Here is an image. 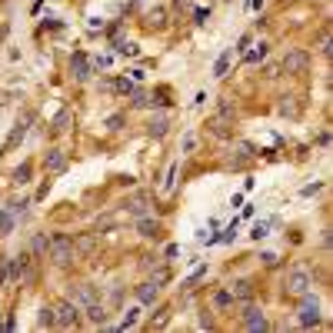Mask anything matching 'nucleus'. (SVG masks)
Masks as SVG:
<instances>
[{"mask_svg": "<svg viewBox=\"0 0 333 333\" xmlns=\"http://www.w3.org/2000/svg\"><path fill=\"white\" fill-rule=\"evenodd\" d=\"M260 260H263V263H267V267H277V260H280V257H277V254H263V257H260Z\"/></svg>", "mask_w": 333, "mask_h": 333, "instance_id": "f704fd0d", "label": "nucleus"}, {"mask_svg": "<svg viewBox=\"0 0 333 333\" xmlns=\"http://www.w3.org/2000/svg\"><path fill=\"white\" fill-rule=\"evenodd\" d=\"M230 294L237 297V300H250V297H254V283H250V280H237V283L230 286Z\"/></svg>", "mask_w": 333, "mask_h": 333, "instance_id": "9b49d317", "label": "nucleus"}, {"mask_svg": "<svg viewBox=\"0 0 333 333\" xmlns=\"http://www.w3.org/2000/svg\"><path fill=\"white\" fill-rule=\"evenodd\" d=\"M280 113L294 120L297 113H300V107H297V97H283V100H280Z\"/></svg>", "mask_w": 333, "mask_h": 333, "instance_id": "2eb2a0df", "label": "nucleus"}, {"mask_svg": "<svg viewBox=\"0 0 333 333\" xmlns=\"http://www.w3.org/2000/svg\"><path fill=\"white\" fill-rule=\"evenodd\" d=\"M143 210H147V200H143V197H134V200H130V214L143 217Z\"/></svg>", "mask_w": 333, "mask_h": 333, "instance_id": "a878e982", "label": "nucleus"}, {"mask_svg": "<svg viewBox=\"0 0 333 333\" xmlns=\"http://www.w3.org/2000/svg\"><path fill=\"white\" fill-rule=\"evenodd\" d=\"M24 134H27V120H24V123H17V127H14V134H10V140H7V147H4V150H10V147H14L17 140H24Z\"/></svg>", "mask_w": 333, "mask_h": 333, "instance_id": "aec40b11", "label": "nucleus"}, {"mask_svg": "<svg viewBox=\"0 0 333 333\" xmlns=\"http://www.w3.org/2000/svg\"><path fill=\"white\" fill-rule=\"evenodd\" d=\"M87 317H90V323H100V326H103V323H107V310H103V303L94 300V303L87 307Z\"/></svg>", "mask_w": 333, "mask_h": 333, "instance_id": "ddd939ff", "label": "nucleus"}, {"mask_svg": "<svg viewBox=\"0 0 333 333\" xmlns=\"http://www.w3.org/2000/svg\"><path fill=\"white\" fill-rule=\"evenodd\" d=\"M150 24H153V27H163V24H166V10H163V7L150 10Z\"/></svg>", "mask_w": 333, "mask_h": 333, "instance_id": "5701e85b", "label": "nucleus"}, {"mask_svg": "<svg viewBox=\"0 0 333 333\" xmlns=\"http://www.w3.org/2000/svg\"><path fill=\"white\" fill-rule=\"evenodd\" d=\"M67 120H70V110H60L54 120V130H67Z\"/></svg>", "mask_w": 333, "mask_h": 333, "instance_id": "c85d7f7f", "label": "nucleus"}, {"mask_svg": "<svg viewBox=\"0 0 333 333\" xmlns=\"http://www.w3.org/2000/svg\"><path fill=\"white\" fill-rule=\"evenodd\" d=\"M97 300V290L90 283H80L77 286V303H84V307H90V303Z\"/></svg>", "mask_w": 333, "mask_h": 333, "instance_id": "4468645a", "label": "nucleus"}, {"mask_svg": "<svg viewBox=\"0 0 333 333\" xmlns=\"http://www.w3.org/2000/svg\"><path fill=\"white\" fill-rule=\"evenodd\" d=\"M70 70H73V80H87V77H90V64H87V54H84V50H77V54H73Z\"/></svg>", "mask_w": 333, "mask_h": 333, "instance_id": "0eeeda50", "label": "nucleus"}, {"mask_svg": "<svg viewBox=\"0 0 333 333\" xmlns=\"http://www.w3.org/2000/svg\"><path fill=\"white\" fill-rule=\"evenodd\" d=\"M107 123H110V130H117V127H120V123H123V117H120V113H113V117H110V120H107Z\"/></svg>", "mask_w": 333, "mask_h": 333, "instance_id": "e433bc0d", "label": "nucleus"}, {"mask_svg": "<svg viewBox=\"0 0 333 333\" xmlns=\"http://www.w3.org/2000/svg\"><path fill=\"white\" fill-rule=\"evenodd\" d=\"M307 67H310V54H307V50H290V54L283 57L280 70H286V73H307Z\"/></svg>", "mask_w": 333, "mask_h": 333, "instance_id": "7ed1b4c3", "label": "nucleus"}, {"mask_svg": "<svg viewBox=\"0 0 333 333\" xmlns=\"http://www.w3.org/2000/svg\"><path fill=\"white\" fill-rule=\"evenodd\" d=\"M157 294H160V286L153 283V280H147V283H140V286H137V297H140V303H143V307H150V303L157 300Z\"/></svg>", "mask_w": 333, "mask_h": 333, "instance_id": "1a4fd4ad", "label": "nucleus"}, {"mask_svg": "<svg viewBox=\"0 0 333 333\" xmlns=\"http://www.w3.org/2000/svg\"><path fill=\"white\" fill-rule=\"evenodd\" d=\"M320 323V303L317 297L303 294V303H300V326H317Z\"/></svg>", "mask_w": 333, "mask_h": 333, "instance_id": "20e7f679", "label": "nucleus"}, {"mask_svg": "<svg viewBox=\"0 0 333 333\" xmlns=\"http://www.w3.org/2000/svg\"><path fill=\"white\" fill-rule=\"evenodd\" d=\"M174 174H177V166L170 163V170H166V183H163V190H174Z\"/></svg>", "mask_w": 333, "mask_h": 333, "instance_id": "2f4dec72", "label": "nucleus"}, {"mask_svg": "<svg viewBox=\"0 0 333 333\" xmlns=\"http://www.w3.org/2000/svg\"><path fill=\"white\" fill-rule=\"evenodd\" d=\"M130 94H134V107H150V97L143 90H130Z\"/></svg>", "mask_w": 333, "mask_h": 333, "instance_id": "cd10ccee", "label": "nucleus"}, {"mask_svg": "<svg viewBox=\"0 0 333 333\" xmlns=\"http://www.w3.org/2000/svg\"><path fill=\"white\" fill-rule=\"evenodd\" d=\"M193 17H197V24H206V17H210V10H203V7H200V10H197Z\"/></svg>", "mask_w": 333, "mask_h": 333, "instance_id": "4c0bfd02", "label": "nucleus"}, {"mask_svg": "<svg viewBox=\"0 0 333 333\" xmlns=\"http://www.w3.org/2000/svg\"><path fill=\"white\" fill-rule=\"evenodd\" d=\"M270 227H273V220H260V223H254V233H250V237L254 240H263L270 233Z\"/></svg>", "mask_w": 333, "mask_h": 333, "instance_id": "a211bd4d", "label": "nucleus"}, {"mask_svg": "<svg viewBox=\"0 0 333 333\" xmlns=\"http://www.w3.org/2000/svg\"><path fill=\"white\" fill-rule=\"evenodd\" d=\"M230 57H233V50H223V54L217 57V64H214V77H223V73H227V67H230Z\"/></svg>", "mask_w": 333, "mask_h": 333, "instance_id": "dca6fc26", "label": "nucleus"}, {"mask_svg": "<svg viewBox=\"0 0 333 333\" xmlns=\"http://www.w3.org/2000/svg\"><path fill=\"white\" fill-rule=\"evenodd\" d=\"M44 163H47V174H64L67 170V153L64 150H50Z\"/></svg>", "mask_w": 333, "mask_h": 333, "instance_id": "6e6552de", "label": "nucleus"}, {"mask_svg": "<svg viewBox=\"0 0 333 333\" xmlns=\"http://www.w3.org/2000/svg\"><path fill=\"white\" fill-rule=\"evenodd\" d=\"M47 246H50V240H47V237H33V254H44Z\"/></svg>", "mask_w": 333, "mask_h": 333, "instance_id": "c756f323", "label": "nucleus"}, {"mask_svg": "<svg viewBox=\"0 0 333 333\" xmlns=\"http://www.w3.org/2000/svg\"><path fill=\"white\" fill-rule=\"evenodd\" d=\"M193 147H197V140H193V137H190V134H187V137H183V150L190 153V150H193Z\"/></svg>", "mask_w": 333, "mask_h": 333, "instance_id": "c9c22d12", "label": "nucleus"}, {"mask_svg": "<svg viewBox=\"0 0 333 333\" xmlns=\"http://www.w3.org/2000/svg\"><path fill=\"white\" fill-rule=\"evenodd\" d=\"M320 187H323V183H307V187H303V197H313Z\"/></svg>", "mask_w": 333, "mask_h": 333, "instance_id": "72a5a7b5", "label": "nucleus"}, {"mask_svg": "<svg viewBox=\"0 0 333 333\" xmlns=\"http://www.w3.org/2000/svg\"><path fill=\"white\" fill-rule=\"evenodd\" d=\"M286 294H294V297L310 294V273L303 267H297L294 273H290V280H286Z\"/></svg>", "mask_w": 333, "mask_h": 333, "instance_id": "39448f33", "label": "nucleus"}, {"mask_svg": "<svg viewBox=\"0 0 333 333\" xmlns=\"http://www.w3.org/2000/svg\"><path fill=\"white\" fill-rule=\"evenodd\" d=\"M210 130H214L220 140H227V137H233V130H230V123H227V117H214L210 120Z\"/></svg>", "mask_w": 333, "mask_h": 333, "instance_id": "f8f14e48", "label": "nucleus"}, {"mask_svg": "<svg viewBox=\"0 0 333 333\" xmlns=\"http://www.w3.org/2000/svg\"><path fill=\"white\" fill-rule=\"evenodd\" d=\"M263 57H267V44H257L254 50H246V54H243V60H246V64H260Z\"/></svg>", "mask_w": 333, "mask_h": 333, "instance_id": "f3484780", "label": "nucleus"}, {"mask_svg": "<svg viewBox=\"0 0 333 333\" xmlns=\"http://www.w3.org/2000/svg\"><path fill=\"white\" fill-rule=\"evenodd\" d=\"M166 134V117L160 113V117H153V123H150V137H163Z\"/></svg>", "mask_w": 333, "mask_h": 333, "instance_id": "6ab92c4d", "label": "nucleus"}, {"mask_svg": "<svg viewBox=\"0 0 333 333\" xmlns=\"http://www.w3.org/2000/svg\"><path fill=\"white\" fill-rule=\"evenodd\" d=\"M77 323H80V310L73 307L70 300L60 303V307L54 310V326H64V330H70V326H77Z\"/></svg>", "mask_w": 333, "mask_h": 333, "instance_id": "f03ea898", "label": "nucleus"}, {"mask_svg": "<svg viewBox=\"0 0 333 333\" xmlns=\"http://www.w3.org/2000/svg\"><path fill=\"white\" fill-rule=\"evenodd\" d=\"M0 233H14V217H10V210H0Z\"/></svg>", "mask_w": 333, "mask_h": 333, "instance_id": "412c9836", "label": "nucleus"}, {"mask_svg": "<svg viewBox=\"0 0 333 333\" xmlns=\"http://www.w3.org/2000/svg\"><path fill=\"white\" fill-rule=\"evenodd\" d=\"M37 326H54V310H50V307H44V310H40Z\"/></svg>", "mask_w": 333, "mask_h": 333, "instance_id": "393cba45", "label": "nucleus"}, {"mask_svg": "<svg viewBox=\"0 0 333 333\" xmlns=\"http://www.w3.org/2000/svg\"><path fill=\"white\" fill-rule=\"evenodd\" d=\"M214 303H217L220 310H223V307H230V303H233V294H230V290H220V294L214 297Z\"/></svg>", "mask_w": 333, "mask_h": 333, "instance_id": "4be33fe9", "label": "nucleus"}, {"mask_svg": "<svg viewBox=\"0 0 333 333\" xmlns=\"http://www.w3.org/2000/svg\"><path fill=\"white\" fill-rule=\"evenodd\" d=\"M137 230H140V237H160V223L150 220V217H140L137 220Z\"/></svg>", "mask_w": 333, "mask_h": 333, "instance_id": "9d476101", "label": "nucleus"}, {"mask_svg": "<svg viewBox=\"0 0 333 333\" xmlns=\"http://www.w3.org/2000/svg\"><path fill=\"white\" fill-rule=\"evenodd\" d=\"M137 313H140V310H137V307H130V310H127V317H123V323H120V330H130V326L137 323Z\"/></svg>", "mask_w": 333, "mask_h": 333, "instance_id": "bb28decb", "label": "nucleus"}, {"mask_svg": "<svg viewBox=\"0 0 333 333\" xmlns=\"http://www.w3.org/2000/svg\"><path fill=\"white\" fill-rule=\"evenodd\" d=\"M243 326H246V330H267V317H263V310L246 307L243 310Z\"/></svg>", "mask_w": 333, "mask_h": 333, "instance_id": "423d86ee", "label": "nucleus"}, {"mask_svg": "<svg viewBox=\"0 0 333 333\" xmlns=\"http://www.w3.org/2000/svg\"><path fill=\"white\" fill-rule=\"evenodd\" d=\"M233 237H237V220H233L230 227H227V230L220 233V240H233Z\"/></svg>", "mask_w": 333, "mask_h": 333, "instance_id": "7c9ffc66", "label": "nucleus"}, {"mask_svg": "<svg viewBox=\"0 0 333 333\" xmlns=\"http://www.w3.org/2000/svg\"><path fill=\"white\" fill-rule=\"evenodd\" d=\"M117 90L120 94H130L134 90V80H117Z\"/></svg>", "mask_w": 333, "mask_h": 333, "instance_id": "473e14b6", "label": "nucleus"}, {"mask_svg": "<svg viewBox=\"0 0 333 333\" xmlns=\"http://www.w3.org/2000/svg\"><path fill=\"white\" fill-rule=\"evenodd\" d=\"M14 180H17V183H27V180H30V163L17 166V170H14Z\"/></svg>", "mask_w": 333, "mask_h": 333, "instance_id": "b1692460", "label": "nucleus"}, {"mask_svg": "<svg viewBox=\"0 0 333 333\" xmlns=\"http://www.w3.org/2000/svg\"><path fill=\"white\" fill-rule=\"evenodd\" d=\"M50 257H54V263H60V267H67V263L73 260V240L70 237H60V233H57V237H50Z\"/></svg>", "mask_w": 333, "mask_h": 333, "instance_id": "f257e3e1", "label": "nucleus"}]
</instances>
